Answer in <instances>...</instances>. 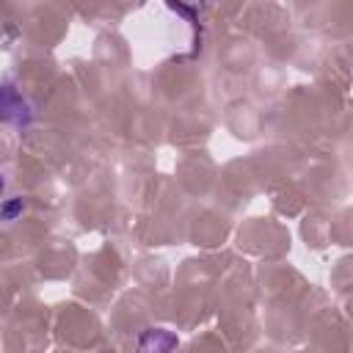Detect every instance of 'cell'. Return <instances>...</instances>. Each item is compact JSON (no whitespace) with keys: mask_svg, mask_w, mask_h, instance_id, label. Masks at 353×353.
I'll return each instance as SVG.
<instances>
[]
</instances>
